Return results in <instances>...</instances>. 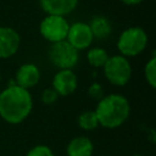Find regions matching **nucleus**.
<instances>
[{"mask_svg":"<svg viewBox=\"0 0 156 156\" xmlns=\"http://www.w3.org/2000/svg\"><path fill=\"white\" fill-rule=\"evenodd\" d=\"M93 38L98 40H104L108 38L112 33V23L105 16H94L88 23Z\"/></svg>","mask_w":156,"mask_h":156,"instance_id":"obj_13","label":"nucleus"},{"mask_svg":"<svg viewBox=\"0 0 156 156\" xmlns=\"http://www.w3.org/2000/svg\"><path fill=\"white\" fill-rule=\"evenodd\" d=\"M66 40L78 51L79 50H85L88 49L94 38L91 34V30L85 22H74L69 24L68 33L66 37Z\"/></svg>","mask_w":156,"mask_h":156,"instance_id":"obj_7","label":"nucleus"},{"mask_svg":"<svg viewBox=\"0 0 156 156\" xmlns=\"http://www.w3.org/2000/svg\"><path fill=\"white\" fill-rule=\"evenodd\" d=\"M147 34L140 27H129L124 29L117 40L119 55L124 57H134L141 54L147 45Z\"/></svg>","mask_w":156,"mask_h":156,"instance_id":"obj_3","label":"nucleus"},{"mask_svg":"<svg viewBox=\"0 0 156 156\" xmlns=\"http://www.w3.org/2000/svg\"><path fill=\"white\" fill-rule=\"evenodd\" d=\"M57 99H58V94L54 90L52 87L44 89L43 93H41V101H43L45 105H51V104H54Z\"/></svg>","mask_w":156,"mask_h":156,"instance_id":"obj_19","label":"nucleus"},{"mask_svg":"<svg viewBox=\"0 0 156 156\" xmlns=\"http://www.w3.org/2000/svg\"><path fill=\"white\" fill-rule=\"evenodd\" d=\"M21 45V37L11 27H0V58L13 56Z\"/></svg>","mask_w":156,"mask_h":156,"instance_id":"obj_9","label":"nucleus"},{"mask_svg":"<svg viewBox=\"0 0 156 156\" xmlns=\"http://www.w3.org/2000/svg\"><path fill=\"white\" fill-rule=\"evenodd\" d=\"M99 121V126L107 129L121 127L129 117L130 105L127 98L122 94H108L98 101L94 110Z\"/></svg>","mask_w":156,"mask_h":156,"instance_id":"obj_2","label":"nucleus"},{"mask_svg":"<svg viewBox=\"0 0 156 156\" xmlns=\"http://www.w3.org/2000/svg\"><path fill=\"white\" fill-rule=\"evenodd\" d=\"M132 156H143V155H140V154H134V155H132Z\"/></svg>","mask_w":156,"mask_h":156,"instance_id":"obj_21","label":"nucleus"},{"mask_svg":"<svg viewBox=\"0 0 156 156\" xmlns=\"http://www.w3.org/2000/svg\"><path fill=\"white\" fill-rule=\"evenodd\" d=\"M106 79L116 87L126 85L132 78V66L127 57L122 55L108 56L102 67Z\"/></svg>","mask_w":156,"mask_h":156,"instance_id":"obj_4","label":"nucleus"},{"mask_svg":"<svg viewBox=\"0 0 156 156\" xmlns=\"http://www.w3.org/2000/svg\"><path fill=\"white\" fill-rule=\"evenodd\" d=\"M49 60L58 69H72L79 61V52L67 40H62L51 44Z\"/></svg>","mask_w":156,"mask_h":156,"instance_id":"obj_5","label":"nucleus"},{"mask_svg":"<svg viewBox=\"0 0 156 156\" xmlns=\"http://www.w3.org/2000/svg\"><path fill=\"white\" fill-rule=\"evenodd\" d=\"M26 156H54V152L46 145H35L26 154Z\"/></svg>","mask_w":156,"mask_h":156,"instance_id":"obj_18","label":"nucleus"},{"mask_svg":"<svg viewBox=\"0 0 156 156\" xmlns=\"http://www.w3.org/2000/svg\"><path fill=\"white\" fill-rule=\"evenodd\" d=\"M68 28L69 23L66 17L57 15H46L39 24V32L41 37L51 44L66 40Z\"/></svg>","mask_w":156,"mask_h":156,"instance_id":"obj_6","label":"nucleus"},{"mask_svg":"<svg viewBox=\"0 0 156 156\" xmlns=\"http://www.w3.org/2000/svg\"><path fill=\"white\" fill-rule=\"evenodd\" d=\"M67 156H93L94 144L88 136L73 138L66 149Z\"/></svg>","mask_w":156,"mask_h":156,"instance_id":"obj_12","label":"nucleus"},{"mask_svg":"<svg viewBox=\"0 0 156 156\" xmlns=\"http://www.w3.org/2000/svg\"><path fill=\"white\" fill-rule=\"evenodd\" d=\"M33 98L29 90L18 87L16 83L9 84L0 93V117L10 123H22L32 112Z\"/></svg>","mask_w":156,"mask_h":156,"instance_id":"obj_1","label":"nucleus"},{"mask_svg":"<svg viewBox=\"0 0 156 156\" xmlns=\"http://www.w3.org/2000/svg\"><path fill=\"white\" fill-rule=\"evenodd\" d=\"M43 11L46 15L67 16L74 11L78 0H39Z\"/></svg>","mask_w":156,"mask_h":156,"instance_id":"obj_11","label":"nucleus"},{"mask_svg":"<svg viewBox=\"0 0 156 156\" xmlns=\"http://www.w3.org/2000/svg\"><path fill=\"white\" fill-rule=\"evenodd\" d=\"M144 74H145L147 84L151 88H155L156 87V56L155 54L146 62L145 68H144Z\"/></svg>","mask_w":156,"mask_h":156,"instance_id":"obj_16","label":"nucleus"},{"mask_svg":"<svg viewBox=\"0 0 156 156\" xmlns=\"http://www.w3.org/2000/svg\"><path fill=\"white\" fill-rule=\"evenodd\" d=\"M78 79L72 69H58L52 79V88L58 96H68L77 89Z\"/></svg>","mask_w":156,"mask_h":156,"instance_id":"obj_8","label":"nucleus"},{"mask_svg":"<svg viewBox=\"0 0 156 156\" xmlns=\"http://www.w3.org/2000/svg\"><path fill=\"white\" fill-rule=\"evenodd\" d=\"M40 80V71L37 65L34 63H23L18 67L16 76H15V83L29 90L30 88L35 87Z\"/></svg>","mask_w":156,"mask_h":156,"instance_id":"obj_10","label":"nucleus"},{"mask_svg":"<svg viewBox=\"0 0 156 156\" xmlns=\"http://www.w3.org/2000/svg\"><path fill=\"white\" fill-rule=\"evenodd\" d=\"M119 1H122V2L126 4V5L134 6V5H139V4H141L144 0H119Z\"/></svg>","mask_w":156,"mask_h":156,"instance_id":"obj_20","label":"nucleus"},{"mask_svg":"<svg viewBox=\"0 0 156 156\" xmlns=\"http://www.w3.org/2000/svg\"><path fill=\"white\" fill-rule=\"evenodd\" d=\"M107 58H108L107 51L99 46L91 48L87 52V60H88L89 65L94 68H102L104 65L106 63Z\"/></svg>","mask_w":156,"mask_h":156,"instance_id":"obj_14","label":"nucleus"},{"mask_svg":"<svg viewBox=\"0 0 156 156\" xmlns=\"http://www.w3.org/2000/svg\"><path fill=\"white\" fill-rule=\"evenodd\" d=\"M88 95L93 100H96V101L101 100L105 96V91H104L102 85L100 83H98V82L90 84V87L88 88Z\"/></svg>","mask_w":156,"mask_h":156,"instance_id":"obj_17","label":"nucleus"},{"mask_svg":"<svg viewBox=\"0 0 156 156\" xmlns=\"http://www.w3.org/2000/svg\"><path fill=\"white\" fill-rule=\"evenodd\" d=\"M0 80H1V74H0Z\"/></svg>","mask_w":156,"mask_h":156,"instance_id":"obj_22","label":"nucleus"},{"mask_svg":"<svg viewBox=\"0 0 156 156\" xmlns=\"http://www.w3.org/2000/svg\"><path fill=\"white\" fill-rule=\"evenodd\" d=\"M78 126L83 129V130H94L99 127V121L96 117L95 111H84L78 116Z\"/></svg>","mask_w":156,"mask_h":156,"instance_id":"obj_15","label":"nucleus"}]
</instances>
